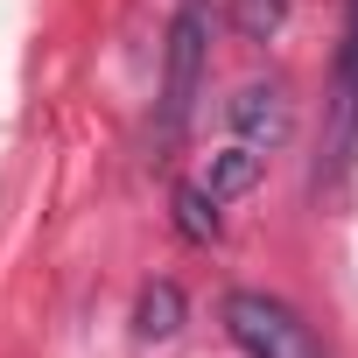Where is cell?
Wrapping results in <instances>:
<instances>
[{
    "instance_id": "obj_1",
    "label": "cell",
    "mask_w": 358,
    "mask_h": 358,
    "mask_svg": "<svg viewBox=\"0 0 358 358\" xmlns=\"http://www.w3.org/2000/svg\"><path fill=\"white\" fill-rule=\"evenodd\" d=\"M225 337H232L246 358H323L316 330H309L288 302H274V295H260V288H232V295H225Z\"/></svg>"
},
{
    "instance_id": "obj_6",
    "label": "cell",
    "mask_w": 358,
    "mask_h": 358,
    "mask_svg": "<svg viewBox=\"0 0 358 358\" xmlns=\"http://www.w3.org/2000/svg\"><path fill=\"white\" fill-rule=\"evenodd\" d=\"M169 211H176V232H183L190 246H211V239H218V197H211L204 183H176Z\"/></svg>"
},
{
    "instance_id": "obj_3",
    "label": "cell",
    "mask_w": 358,
    "mask_h": 358,
    "mask_svg": "<svg viewBox=\"0 0 358 358\" xmlns=\"http://www.w3.org/2000/svg\"><path fill=\"white\" fill-rule=\"evenodd\" d=\"M358 162V0L344 15V50H337V134H330V176Z\"/></svg>"
},
{
    "instance_id": "obj_7",
    "label": "cell",
    "mask_w": 358,
    "mask_h": 358,
    "mask_svg": "<svg viewBox=\"0 0 358 358\" xmlns=\"http://www.w3.org/2000/svg\"><path fill=\"white\" fill-rule=\"evenodd\" d=\"M253 183H260V148H246V141H239V148H218V155H211L204 190H211L218 204H225V197H239V190H253Z\"/></svg>"
},
{
    "instance_id": "obj_5",
    "label": "cell",
    "mask_w": 358,
    "mask_h": 358,
    "mask_svg": "<svg viewBox=\"0 0 358 358\" xmlns=\"http://www.w3.org/2000/svg\"><path fill=\"white\" fill-rule=\"evenodd\" d=\"M134 330L141 337H176V330H183V288H176V281H148L141 288V302H134Z\"/></svg>"
},
{
    "instance_id": "obj_4",
    "label": "cell",
    "mask_w": 358,
    "mask_h": 358,
    "mask_svg": "<svg viewBox=\"0 0 358 358\" xmlns=\"http://www.w3.org/2000/svg\"><path fill=\"white\" fill-rule=\"evenodd\" d=\"M225 113H232V127L246 134V148L288 141V92H281V85H239V99H232Z\"/></svg>"
},
{
    "instance_id": "obj_2",
    "label": "cell",
    "mask_w": 358,
    "mask_h": 358,
    "mask_svg": "<svg viewBox=\"0 0 358 358\" xmlns=\"http://www.w3.org/2000/svg\"><path fill=\"white\" fill-rule=\"evenodd\" d=\"M204 57H211V22L204 8H183L169 22V50H162V141H176L190 127L197 85H204Z\"/></svg>"
}]
</instances>
